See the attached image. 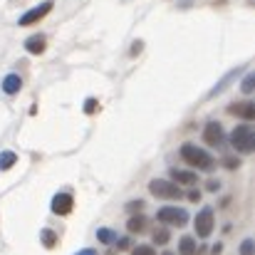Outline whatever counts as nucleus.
Returning a JSON list of instances; mask_svg holds the SVG:
<instances>
[{
	"label": "nucleus",
	"mask_w": 255,
	"mask_h": 255,
	"mask_svg": "<svg viewBox=\"0 0 255 255\" xmlns=\"http://www.w3.org/2000/svg\"><path fill=\"white\" fill-rule=\"evenodd\" d=\"M181 156H183L186 164H191V166H196V169H201V171L213 169V156L208 151L198 149L196 144H183L181 146Z\"/></svg>",
	"instance_id": "f257e3e1"
},
{
	"label": "nucleus",
	"mask_w": 255,
	"mask_h": 255,
	"mask_svg": "<svg viewBox=\"0 0 255 255\" xmlns=\"http://www.w3.org/2000/svg\"><path fill=\"white\" fill-rule=\"evenodd\" d=\"M231 144H233L238 151L251 154V151L255 149V134H253V129H251V124H241V127H236L233 134H231Z\"/></svg>",
	"instance_id": "f03ea898"
},
{
	"label": "nucleus",
	"mask_w": 255,
	"mask_h": 255,
	"mask_svg": "<svg viewBox=\"0 0 255 255\" xmlns=\"http://www.w3.org/2000/svg\"><path fill=\"white\" fill-rule=\"evenodd\" d=\"M149 191L156 196V198H181V188L176 183H171L166 178H154L149 183Z\"/></svg>",
	"instance_id": "7ed1b4c3"
},
{
	"label": "nucleus",
	"mask_w": 255,
	"mask_h": 255,
	"mask_svg": "<svg viewBox=\"0 0 255 255\" xmlns=\"http://www.w3.org/2000/svg\"><path fill=\"white\" fill-rule=\"evenodd\" d=\"M156 218H159L161 223H171V226H186V223H188V213H186L183 208H176V206L159 208Z\"/></svg>",
	"instance_id": "20e7f679"
},
{
	"label": "nucleus",
	"mask_w": 255,
	"mask_h": 255,
	"mask_svg": "<svg viewBox=\"0 0 255 255\" xmlns=\"http://www.w3.org/2000/svg\"><path fill=\"white\" fill-rule=\"evenodd\" d=\"M196 236L198 238H208L211 231H213V211L211 208H203L198 216H196Z\"/></svg>",
	"instance_id": "39448f33"
},
{
	"label": "nucleus",
	"mask_w": 255,
	"mask_h": 255,
	"mask_svg": "<svg viewBox=\"0 0 255 255\" xmlns=\"http://www.w3.org/2000/svg\"><path fill=\"white\" fill-rule=\"evenodd\" d=\"M52 5H55V2L47 0V2H42V5H37V7H32V10H27V12L20 17V25H22V27H25V25H35L37 20H42L45 15H50Z\"/></svg>",
	"instance_id": "423d86ee"
},
{
	"label": "nucleus",
	"mask_w": 255,
	"mask_h": 255,
	"mask_svg": "<svg viewBox=\"0 0 255 255\" xmlns=\"http://www.w3.org/2000/svg\"><path fill=\"white\" fill-rule=\"evenodd\" d=\"M203 139L211 146H221L223 144V127L218 122H208L206 124V131H203Z\"/></svg>",
	"instance_id": "0eeeda50"
},
{
	"label": "nucleus",
	"mask_w": 255,
	"mask_h": 255,
	"mask_svg": "<svg viewBox=\"0 0 255 255\" xmlns=\"http://www.w3.org/2000/svg\"><path fill=\"white\" fill-rule=\"evenodd\" d=\"M72 206H75V201H72L70 193H57V196L52 198V211H55L57 216H67V213H72Z\"/></svg>",
	"instance_id": "6e6552de"
},
{
	"label": "nucleus",
	"mask_w": 255,
	"mask_h": 255,
	"mask_svg": "<svg viewBox=\"0 0 255 255\" xmlns=\"http://www.w3.org/2000/svg\"><path fill=\"white\" fill-rule=\"evenodd\" d=\"M228 112H231L233 117H241V119H246V122L255 119V104H253V102H241V104L231 107Z\"/></svg>",
	"instance_id": "1a4fd4ad"
},
{
	"label": "nucleus",
	"mask_w": 255,
	"mask_h": 255,
	"mask_svg": "<svg viewBox=\"0 0 255 255\" xmlns=\"http://www.w3.org/2000/svg\"><path fill=\"white\" fill-rule=\"evenodd\" d=\"M25 50H27L30 55H42V52H45V37H42V35L27 37V40H25Z\"/></svg>",
	"instance_id": "9d476101"
},
{
	"label": "nucleus",
	"mask_w": 255,
	"mask_h": 255,
	"mask_svg": "<svg viewBox=\"0 0 255 255\" xmlns=\"http://www.w3.org/2000/svg\"><path fill=\"white\" fill-rule=\"evenodd\" d=\"M20 87H22V80H20L17 75H7V77L2 80V92H5V94H17Z\"/></svg>",
	"instance_id": "9b49d317"
},
{
	"label": "nucleus",
	"mask_w": 255,
	"mask_h": 255,
	"mask_svg": "<svg viewBox=\"0 0 255 255\" xmlns=\"http://www.w3.org/2000/svg\"><path fill=\"white\" fill-rule=\"evenodd\" d=\"M171 178H173V183H196L198 181V176L193 173V171H171Z\"/></svg>",
	"instance_id": "f8f14e48"
},
{
	"label": "nucleus",
	"mask_w": 255,
	"mask_h": 255,
	"mask_svg": "<svg viewBox=\"0 0 255 255\" xmlns=\"http://www.w3.org/2000/svg\"><path fill=\"white\" fill-rule=\"evenodd\" d=\"M178 255H196V241L191 236H183L178 241Z\"/></svg>",
	"instance_id": "ddd939ff"
},
{
	"label": "nucleus",
	"mask_w": 255,
	"mask_h": 255,
	"mask_svg": "<svg viewBox=\"0 0 255 255\" xmlns=\"http://www.w3.org/2000/svg\"><path fill=\"white\" fill-rule=\"evenodd\" d=\"M127 228H129V233H141L146 228V218L144 216H131L129 223H127Z\"/></svg>",
	"instance_id": "4468645a"
},
{
	"label": "nucleus",
	"mask_w": 255,
	"mask_h": 255,
	"mask_svg": "<svg viewBox=\"0 0 255 255\" xmlns=\"http://www.w3.org/2000/svg\"><path fill=\"white\" fill-rule=\"evenodd\" d=\"M12 164H17V154L15 151H0V171H7Z\"/></svg>",
	"instance_id": "2eb2a0df"
},
{
	"label": "nucleus",
	"mask_w": 255,
	"mask_h": 255,
	"mask_svg": "<svg viewBox=\"0 0 255 255\" xmlns=\"http://www.w3.org/2000/svg\"><path fill=\"white\" fill-rule=\"evenodd\" d=\"M40 241H42L45 248H55V246H57V236H55V231H50V228H45V231L40 233Z\"/></svg>",
	"instance_id": "dca6fc26"
},
{
	"label": "nucleus",
	"mask_w": 255,
	"mask_h": 255,
	"mask_svg": "<svg viewBox=\"0 0 255 255\" xmlns=\"http://www.w3.org/2000/svg\"><path fill=\"white\" fill-rule=\"evenodd\" d=\"M97 238H99L102 243H107V246L117 243V233H114V231H109V228H99V231H97Z\"/></svg>",
	"instance_id": "f3484780"
},
{
	"label": "nucleus",
	"mask_w": 255,
	"mask_h": 255,
	"mask_svg": "<svg viewBox=\"0 0 255 255\" xmlns=\"http://www.w3.org/2000/svg\"><path fill=\"white\" fill-rule=\"evenodd\" d=\"M154 243H159V246L169 243V231H166V228H159V231H154Z\"/></svg>",
	"instance_id": "a211bd4d"
},
{
	"label": "nucleus",
	"mask_w": 255,
	"mask_h": 255,
	"mask_svg": "<svg viewBox=\"0 0 255 255\" xmlns=\"http://www.w3.org/2000/svg\"><path fill=\"white\" fill-rule=\"evenodd\" d=\"M255 253V243L253 238H246L243 243H241V255H253Z\"/></svg>",
	"instance_id": "6ab92c4d"
},
{
	"label": "nucleus",
	"mask_w": 255,
	"mask_h": 255,
	"mask_svg": "<svg viewBox=\"0 0 255 255\" xmlns=\"http://www.w3.org/2000/svg\"><path fill=\"white\" fill-rule=\"evenodd\" d=\"M241 89H243L246 94H251V92L255 89V75H253V72H251V75H248V77L243 80V85H241Z\"/></svg>",
	"instance_id": "aec40b11"
},
{
	"label": "nucleus",
	"mask_w": 255,
	"mask_h": 255,
	"mask_svg": "<svg viewBox=\"0 0 255 255\" xmlns=\"http://www.w3.org/2000/svg\"><path fill=\"white\" fill-rule=\"evenodd\" d=\"M131 255H156V251H154L151 246H136V248L131 251Z\"/></svg>",
	"instance_id": "412c9836"
},
{
	"label": "nucleus",
	"mask_w": 255,
	"mask_h": 255,
	"mask_svg": "<svg viewBox=\"0 0 255 255\" xmlns=\"http://www.w3.org/2000/svg\"><path fill=\"white\" fill-rule=\"evenodd\" d=\"M223 166H226V169H238V166H241V159L228 156V159H223Z\"/></svg>",
	"instance_id": "4be33fe9"
},
{
	"label": "nucleus",
	"mask_w": 255,
	"mask_h": 255,
	"mask_svg": "<svg viewBox=\"0 0 255 255\" xmlns=\"http://www.w3.org/2000/svg\"><path fill=\"white\" fill-rule=\"evenodd\" d=\"M94 109H97V99H87V102H85V112H87V114H92Z\"/></svg>",
	"instance_id": "5701e85b"
},
{
	"label": "nucleus",
	"mask_w": 255,
	"mask_h": 255,
	"mask_svg": "<svg viewBox=\"0 0 255 255\" xmlns=\"http://www.w3.org/2000/svg\"><path fill=\"white\" fill-rule=\"evenodd\" d=\"M188 201H193V203H196V201H201V193H198L196 188H193V191H188Z\"/></svg>",
	"instance_id": "b1692460"
},
{
	"label": "nucleus",
	"mask_w": 255,
	"mask_h": 255,
	"mask_svg": "<svg viewBox=\"0 0 255 255\" xmlns=\"http://www.w3.org/2000/svg\"><path fill=\"white\" fill-rule=\"evenodd\" d=\"M141 45H144V42H141V40H136V42H134V47H131V55H139V52H141Z\"/></svg>",
	"instance_id": "393cba45"
},
{
	"label": "nucleus",
	"mask_w": 255,
	"mask_h": 255,
	"mask_svg": "<svg viewBox=\"0 0 255 255\" xmlns=\"http://www.w3.org/2000/svg\"><path fill=\"white\" fill-rule=\"evenodd\" d=\"M206 188H208V191H218V181H216V178H211V181L206 183Z\"/></svg>",
	"instance_id": "a878e982"
},
{
	"label": "nucleus",
	"mask_w": 255,
	"mask_h": 255,
	"mask_svg": "<svg viewBox=\"0 0 255 255\" xmlns=\"http://www.w3.org/2000/svg\"><path fill=\"white\" fill-rule=\"evenodd\" d=\"M141 206H144L141 201H131V203H129V211H139Z\"/></svg>",
	"instance_id": "bb28decb"
},
{
	"label": "nucleus",
	"mask_w": 255,
	"mask_h": 255,
	"mask_svg": "<svg viewBox=\"0 0 255 255\" xmlns=\"http://www.w3.org/2000/svg\"><path fill=\"white\" fill-rule=\"evenodd\" d=\"M75 255H97V251H92V248H85V251H80V253Z\"/></svg>",
	"instance_id": "cd10ccee"
},
{
	"label": "nucleus",
	"mask_w": 255,
	"mask_h": 255,
	"mask_svg": "<svg viewBox=\"0 0 255 255\" xmlns=\"http://www.w3.org/2000/svg\"><path fill=\"white\" fill-rule=\"evenodd\" d=\"M164 255H173V253H169V251H166V253H164Z\"/></svg>",
	"instance_id": "c85d7f7f"
}]
</instances>
